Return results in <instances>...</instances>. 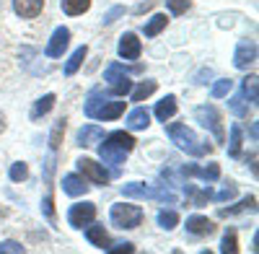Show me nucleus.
<instances>
[{
  "mask_svg": "<svg viewBox=\"0 0 259 254\" xmlns=\"http://www.w3.org/2000/svg\"><path fill=\"white\" fill-rule=\"evenodd\" d=\"M96 218V205L94 202H78L70 207V213H68V223L73 228H83V226H89L94 223Z\"/></svg>",
  "mask_w": 259,
  "mask_h": 254,
  "instance_id": "obj_6",
  "label": "nucleus"
},
{
  "mask_svg": "<svg viewBox=\"0 0 259 254\" xmlns=\"http://www.w3.org/2000/svg\"><path fill=\"white\" fill-rule=\"evenodd\" d=\"M241 94H244V99L249 96V101H256V75H249V78H244Z\"/></svg>",
  "mask_w": 259,
  "mask_h": 254,
  "instance_id": "obj_35",
  "label": "nucleus"
},
{
  "mask_svg": "<svg viewBox=\"0 0 259 254\" xmlns=\"http://www.w3.org/2000/svg\"><path fill=\"white\" fill-rule=\"evenodd\" d=\"M8 177H11L13 182H24V179L29 177V166H26L24 161L13 163V166H11V172H8Z\"/></svg>",
  "mask_w": 259,
  "mask_h": 254,
  "instance_id": "obj_33",
  "label": "nucleus"
},
{
  "mask_svg": "<svg viewBox=\"0 0 259 254\" xmlns=\"http://www.w3.org/2000/svg\"><path fill=\"white\" fill-rule=\"evenodd\" d=\"M256 207V197L254 195H249V197H244L236 207H221V218H228V216H236V213H244V210H254Z\"/></svg>",
  "mask_w": 259,
  "mask_h": 254,
  "instance_id": "obj_24",
  "label": "nucleus"
},
{
  "mask_svg": "<svg viewBox=\"0 0 259 254\" xmlns=\"http://www.w3.org/2000/svg\"><path fill=\"white\" fill-rule=\"evenodd\" d=\"M212 78V73H210V68H205V70H200L197 75H194V83H200V86H202V83H207Z\"/></svg>",
  "mask_w": 259,
  "mask_h": 254,
  "instance_id": "obj_41",
  "label": "nucleus"
},
{
  "mask_svg": "<svg viewBox=\"0 0 259 254\" xmlns=\"http://www.w3.org/2000/svg\"><path fill=\"white\" fill-rule=\"evenodd\" d=\"M85 55H89V50H85V45H83V47H78V50H75V52L70 55V60L65 62V75H75V73H78V68L83 65Z\"/></svg>",
  "mask_w": 259,
  "mask_h": 254,
  "instance_id": "obj_22",
  "label": "nucleus"
},
{
  "mask_svg": "<svg viewBox=\"0 0 259 254\" xmlns=\"http://www.w3.org/2000/svg\"><path fill=\"white\" fill-rule=\"evenodd\" d=\"M62 192L70 195V197H80V195L89 192V182H85V177L68 174V177H62Z\"/></svg>",
  "mask_w": 259,
  "mask_h": 254,
  "instance_id": "obj_12",
  "label": "nucleus"
},
{
  "mask_svg": "<svg viewBox=\"0 0 259 254\" xmlns=\"http://www.w3.org/2000/svg\"><path fill=\"white\" fill-rule=\"evenodd\" d=\"M106 140H109L112 145H117V148H122V151H127V153L135 148V138L130 135V133H124V130H117V133H112V135L106 138Z\"/></svg>",
  "mask_w": 259,
  "mask_h": 254,
  "instance_id": "obj_21",
  "label": "nucleus"
},
{
  "mask_svg": "<svg viewBox=\"0 0 259 254\" xmlns=\"http://www.w3.org/2000/svg\"><path fill=\"white\" fill-rule=\"evenodd\" d=\"M163 29H166V16H163V13H156V16H153V18H150L148 24L143 26L145 36H158Z\"/></svg>",
  "mask_w": 259,
  "mask_h": 254,
  "instance_id": "obj_27",
  "label": "nucleus"
},
{
  "mask_svg": "<svg viewBox=\"0 0 259 254\" xmlns=\"http://www.w3.org/2000/svg\"><path fill=\"white\" fill-rule=\"evenodd\" d=\"M228 107H231V112L233 114H239V117H246V104H244V94H236L231 101H228Z\"/></svg>",
  "mask_w": 259,
  "mask_h": 254,
  "instance_id": "obj_34",
  "label": "nucleus"
},
{
  "mask_svg": "<svg viewBox=\"0 0 259 254\" xmlns=\"http://www.w3.org/2000/svg\"><path fill=\"white\" fill-rule=\"evenodd\" d=\"M122 112H124V101H109V99H106V101L101 104V107L96 109L94 119H104V122H109V119H117Z\"/></svg>",
  "mask_w": 259,
  "mask_h": 254,
  "instance_id": "obj_16",
  "label": "nucleus"
},
{
  "mask_svg": "<svg viewBox=\"0 0 259 254\" xmlns=\"http://www.w3.org/2000/svg\"><path fill=\"white\" fill-rule=\"evenodd\" d=\"M62 133H65V119H60V122L52 127V135H50V148H52V151H57V148H60Z\"/></svg>",
  "mask_w": 259,
  "mask_h": 254,
  "instance_id": "obj_36",
  "label": "nucleus"
},
{
  "mask_svg": "<svg viewBox=\"0 0 259 254\" xmlns=\"http://www.w3.org/2000/svg\"><path fill=\"white\" fill-rule=\"evenodd\" d=\"M184 177H200L205 182H218L221 179V166L218 163H207V166H184L182 168Z\"/></svg>",
  "mask_w": 259,
  "mask_h": 254,
  "instance_id": "obj_11",
  "label": "nucleus"
},
{
  "mask_svg": "<svg viewBox=\"0 0 259 254\" xmlns=\"http://www.w3.org/2000/svg\"><path fill=\"white\" fill-rule=\"evenodd\" d=\"M78 168L85 179H91L94 184H106L109 182V174L104 172V166L96 163L94 158H78Z\"/></svg>",
  "mask_w": 259,
  "mask_h": 254,
  "instance_id": "obj_7",
  "label": "nucleus"
},
{
  "mask_svg": "<svg viewBox=\"0 0 259 254\" xmlns=\"http://www.w3.org/2000/svg\"><path fill=\"white\" fill-rule=\"evenodd\" d=\"M241 143H244V135H241V127L233 124L231 127V143H228V156H239L241 153Z\"/></svg>",
  "mask_w": 259,
  "mask_h": 254,
  "instance_id": "obj_28",
  "label": "nucleus"
},
{
  "mask_svg": "<svg viewBox=\"0 0 259 254\" xmlns=\"http://www.w3.org/2000/svg\"><path fill=\"white\" fill-rule=\"evenodd\" d=\"M156 91V80H143L138 89H133L130 94H133V101H145L150 94Z\"/></svg>",
  "mask_w": 259,
  "mask_h": 254,
  "instance_id": "obj_30",
  "label": "nucleus"
},
{
  "mask_svg": "<svg viewBox=\"0 0 259 254\" xmlns=\"http://www.w3.org/2000/svg\"><path fill=\"white\" fill-rule=\"evenodd\" d=\"M68 45H70V31L65 29V26H60V29H55V34H52V39L47 41V57H62V52L68 50Z\"/></svg>",
  "mask_w": 259,
  "mask_h": 254,
  "instance_id": "obj_10",
  "label": "nucleus"
},
{
  "mask_svg": "<svg viewBox=\"0 0 259 254\" xmlns=\"http://www.w3.org/2000/svg\"><path fill=\"white\" fill-rule=\"evenodd\" d=\"M166 6H168V11L174 13V16H182L184 11H189V0H166Z\"/></svg>",
  "mask_w": 259,
  "mask_h": 254,
  "instance_id": "obj_37",
  "label": "nucleus"
},
{
  "mask_svg": "<svg viewBox=\"0 0 259 254\" xmlns=\"http://www.w3.org/2000/svg\"><path fill=\"white\" fill-rule=\"evenodd\" d=\"M122 195L130 197V200H161V202H168V205L177 202V195L171 192V189H166V187L156 189V187H148V184H143V182H130V184H124V187H122Z\"/></svg>",
  "mask_w": 259,
  "mask_h": 254,
  "instance_id": "obj_2",
  "label": "nucleus"
},
{
  "mask_svg": "<svg viewBox=\"0 0 259 254\" xmlns=\"http://www.w3.org/2000/svg\"><path fill=\"white\" fill-rule=\"evenodd\" d=\"M6 251L21 254V251H24V246H21L18 241H0V254H6Z\"/></svg>",
  "mask_w": 259,
  "mask_h": 254,
  "instance_id": "obj_40",
  "label": "nucleus"
},
{
  "mask_svg": "<svg viewBox=\"0 0 259 254\" xmlns=\"http://www.w3.org/2000/svg\"><path fill=\"white\" fill-rule=\"evenodd\" d=\"M233 197H236V184H231V182H228V187H223L221 192L215 195V200H218V202H228Z\"/></svg>",
  "mask_w": 259,
  "mask_h": 254,
  "instance_id": "obj_38",
  "label": "nucleus"
},
{
  "mask_svg": "<svg viewBox=\"0 0 259 254\" xmlns=\"http://www.w3.org/2000/svg\"><path fill=\"white\" fill-rule=\"evenodd\" d=\"M254 60H256V45H254V41H249V39L239 41L236 55H233V65L239 68V70H246Z\"/></svg>",
  "mask_w": 259,
  "mask_h": 254,
  "instance_id": "obj_8",
  "label": "nucleus"
},
{
  "mask_svg": "<svg viewBox=\"0 0 259 254\" xmlns=\"http://www.w3.org/2000/svg\"><path fill=\"white\" fill-rule=\"evenodd\" d=\"M106 249H109V251H133L135 246L133 244H117V246H106Z\"/></svg>",
  "mask_w": 259,
  "mask_h": 254,
  "instance_id": "obj_43",
  "label": "nucleus"
},
{
  "mask_svg": "<svg viewBox=\"0 0 259 254\" xmlns=\"http://www.w3.org/2000/svg\"><path fill=\"white\" fill-rule=\"evenodd\" d=\"M194 117H197V122L205 127V130H210L215 135V140L218 143H226V133H223V124H221V112L212 107V104H202V107L194 109Z\"/></svg>",
  "mask_w": 259,
  "mask_h": 254,
  "instance_id": "obj_5",
  "label": "nucleus"
},
{
  "mask_svg": "<svg viewBox=\"0 0 259 254\" xmlns=\"http://www.w3.org/2000/svg\"><path fill=\"white\" fill-rule=\"evenodd\" d=\"M187 231H189V234H194V236H210L212 231H215V226L205 216H189L187 218Z\"/></svg>",
  "mask_w": 259,
  "mask_h": 254,
  "instance_id": "obj_14",
  "label": "nucleus"
},
{
  "mask_svg": "<svg viewBox=\"0 0 259 254\" xmlns=\"http://www.w3.org/2000/svg\"><path fill=\"white\" fill-rule=\"evenodd\" d=\"M109 218L117 228H138L143 223V210L138 205H124V202H117L112 205L109 210Z\"/></svg>",
  "mask_w": 259,
  "mask_h": 254,
  "instance_id": "obj_4",
  "label": "nucleus"
},
{
  "mask_svg": "<svg viewBox=\"0 0 259 254\" xmlns=\"http://www.w3.org/2000/svg\"><path fill=\"white\" fill-rule=\"evenodd\" d=\"M99 156H101V161H104V163H112V166L117 168V166H122V163H124L127 151H122V148H117V145H112L109 140H106L104 145H99Z\"/></svg>",
  "mask_w": 259,
  "mask_h": 254,
  "instance_id": "obj_13",
  "label": "nucleus"
},
{
  "mask_svg": "<svg viewBox=\"0 0 259 254\" xmlns=\"http://www.w3.org/2000/svg\"><path fill=\"white\" fill-rule=\"evenodd\" d=\"M85 239H89L94 246H99V249L109 246V234L104 231V226H91L89 223V228H85Z\"/></svg>",
  "mask_w": 259,
  "mask_h": 254,
  "instance_id": "obj_20",
  "label": "nucleus"
},
{
  "mask_svg": "<svg viewBox=\"0 0 259 254\" xmlns=\"http://www.w3.org/2000/svg\"><path fill=\"white\" fill-rule=\"evenodd\" d=\"M101 138H104V130H101L99 124H85V127H80V130H78V145H83V148L96 145Z\"/></svg>",
  "mask_w": 259,
  "mask_h": 254,
  "instance_id": "obj_17",
  "label": "nucleus"
},
{
  "mask_svg": "<svg viewBox=\"0 0 259 254\" xmlns=\"http://www.w3.org/2000/svg\"><path fill=\"white\" fill-rule=\"evenodd\" d=\"M3 127H6V119H3V114H0V133H3Z\"/></svg>",
  "mask_w": 259,
  "mask_h": 254,
  "instance_id": "obj_44",
  "label": "nucleus"
},
{
  "mask_svg": "<svg viewBox=\"0 0 259 254\" xmlns=\"http://www.w3.org/2000/svg\"><path fill=\"white\" fill-rule=\"evenodd\" d=\"M104 101H106V94H104L101 89H94V91L89 94V99H85V117H91V119H94L96 109L101 107Z\"/></svg>",
  "mask_w": 259,
  "mask_h": 254,
  "instance_id": "obj_23",
  "label": "nucleus"
},
{
  "mask_svg": "<svg viewBox=\"0 0 259 254\" xmlns=\"http://www.w3.org/2000/svg\"><path fill=\"white\" fill-rule=\"evenodd\" d=\"M148 124H150V114H148L145 107H138V109H133L127 114V127L130 130H145Z\"/></svg>",
  "mask_w": 259,
  "mask_h": 254,
  "instance_id": "obj_18",
  "label": "nucleus"
},
{
  "mask_svg": "<svg viewBox=\"0 0 259 254\" xmlns=\"http://www.w3.org/2000/svg\"><path fill=\"white\" fill-rule=\"evenodd\" d=\"M41 207H45V216H47V218H55V210H52V197H50V195L45 197V202H41Z\"/></svg>",
  "mask_w": 259,
  "mask_h": 254,
  "instance_id": "obj_42",
  "label": "nucleus"
},
{
  "mask_svg": "<svg viewBox=\"0 0 259 254\" xmlns=\"http://www.w3.org/2000/svg\"><path fill=\"white\" fill-rule=\"evenodd\" d=\"M221 249H223L226 254H236V251H239V241H236V231H233V228H228V231H226Z\"/></svg>",
  "mask_w": 259,
  "mask_h": 254,
  "instance_id": "obj_32",
  "label": "nucleus"
},
{
  "mask_svg": "<svg viewBox=\"0 0 259 254\" xmlns=\"http://www.w3.org/2000/svg\"><path fill=\"white\" fill-rule=\"evenodd\" d=\"M117 50H119V57L122 60H138L140 52H143V45H140V39L133 31H127V34L119 36V47Z\"/></svg>",
  "mask_w": 259,
  "mask_h": 254,
  "instance_id": "obj_9",
  "label": "nucleus"
},
{
  "mask_svg": "<svg viewBox=\"0 0 259 254\" xmlns=\"http://www.w3.org/2000/svg\"><path fill=\"white\" fill-rule=\"evenodd\" d=\"M138 70H140V68L124 70L119 62H112V65L106 68V73H104V80L109 83V91H112L114 96H124V94L133 91V80L127 78V73H138Z\"/></svg>",
  "mask_w": 259,
  "mask_h": 254,
  "instance_id": "obj_3",
  "label": "nucleus"
},
{
  "mask_svg": "<svg viewBox=\"0 0 259 254\" xmlns=\"http://www.w3.org/2000/svg\"><path fill=\"white\" fill-rule=\"evenodd\" d=\"M55 107V94H45L36 104H34V109H31V119H39V117H45L50 109Z\"/></svg>",
  "mask_w": 259,
  "mask_h": 254,
  "instance_id": "obj_25",
  "label": "nucleus"
},
{
  "mask_svg": "<svg viewBox=\"0 0 259 254\" xmlns=\"http://www.w3.org/2000/svg\"><path fill=\"white\" fill-rule=\"evenodd\" d=\"M231 89H233V80L231 78H221V80L212 83V96L215 99H223V96L231 94Z\"/></svg>",
  "mask_w": 259,
  "mask_h": 254,
  "instance_id": "obj_31",
  "label": "nucleus"
},
{
  "mask_svg": "<svg viewBox=\"0 0 259 254\" xmlns=\"http://www.w3.org/2000/svg\"><path fill=\"white\" fill-rule=\"evenodd\" d=\"M119 16H124V8H122V6H114L112 11H106V16H104V24H106V26L114 24V21H117Z\"/></svg>",
  "mask_w": 259,
  "mask_h": 254,
  "instance_id": "obj_39",
  "label": "nucleus"
},
{
  "mask_svg": "<svg viewBox=\"0 0 259 254\" xmlns=\"http://www.w3.org/2000/svg\"><path fill=\"white\" fill-rule=\"evenodd\" d=\"M91 8V0H62V11L68 16H80Z\"/></svg>",
  "mask_w": 259,
  "mask_h": 254,
  "instance_id": "obj_26",
  "label": "nucleus"
},
{
  "mask_svg": "<svg viewBox=\"0 0 259 254\" xmlns=\"http://www.w3.org/2000/svg\"><path fill=\"white\" fill-rule=\"evenodd\" d=\"M177 114V96H166V99H161L158 104H156V117L161 119V122H168L171 117Z\"/></svg>",
  "mask_w": 259,
  "mask_h": 254,
  "instance_id": "obj_19",
  "label": "nucleus"
},
{
  "mask_svg": "<svg viewBox=\"0 0 259 254\" xmlns=\"http://www.w3.org/2000/svg\"><path fill=\"white\" fill-rule=\"evenodd\" d=\"M45 8V0H13V11L21 18H34Z\"/></svg>",
  "mask_w": 259,
  "mask_h": 254,
  "instance_id": "obj_15",
  "label": "nucleus"
},
{
  "mask_svg": "<svg viewBox=\"0 0 259 254\" xmlns=\"http://www.w3.org/2000/svg\"><path fill=\"white\" fill-rule=\"evenodd\" d=\"M166 133H168L171 143H174L177 148H182V151H187L189 156H205V153H210V145H205L187 124H179V122L177 124H168Z\"/></svg>",
  "mask_w": 259,
  "mask_h": 254,
  "instance_id": "obj_1",
  "label": "nucleus"
},
{
  "mask_svg": "<svg viewBox=\"0 0 259 254\" xmlns=\"http://www.w3.org/2000/svg\"><path fill=\"white\" fill-rule=\"evenodd\" d=\"M158 226L163 231L177 228L179 226V213H177V210H161V213H158Z\"/></svg>",
  "mask_w": 259,
  "mask_h": 254,
  "instance_id": "obj_29",
  "label": "nucleus"
}]
</instances>
